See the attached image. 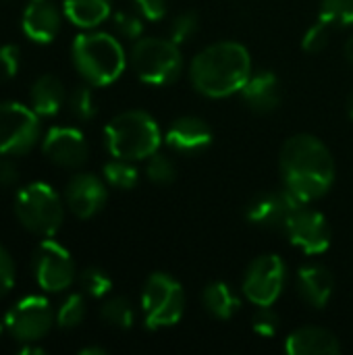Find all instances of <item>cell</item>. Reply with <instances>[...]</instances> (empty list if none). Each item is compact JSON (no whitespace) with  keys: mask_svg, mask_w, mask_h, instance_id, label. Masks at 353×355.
<instances>
[{"mask_svg":"<svg viewBox=\"0 0 353 355\" xmlns=\"http://www.w3.org/2000/svg\"><path fill=\"white\" fill-rule=\"evenodd\" d=\"M285 187L304 204L322 198L335 181V160L329 148L314 135L289 137L279 158Z\"/></svg>","mask_w":353,"mask_h":355,"instance_id":"1","label":"cell"},{"mask_svg":"<svg viewBox=\"0 0 353 355\" xmlns=\"http://www.w3.org/2000/svg\"><path fill=\"white\" fill-rule=\"evenodd\" d=\"M17 179H19L17 164L8 156L0 154V187H12Z\"/></svg>","mask_w":353,"mask_h":355,"instance_id":"38","label":"cell"},{"mask_svg":"<svg viewBox=\"0 0 353 355\" xmlns=\"http://www.w3.org/2000/svg\"><path fill=\"white\" fill-rule=\"evenodd\" d=\"M15 285V262L10 254L0 245V300L12 289Z\"/></svg>","mask_w":353,"mask_h":355,"instance_id":"36","label":"cell"},{"mask_svg":"<svg viewBox=\"0 0 353 355\" xmlns=\"http://www.w3.org/2000/svg\"><path fill=\"white\" fill-rule=\"evenodd\" d=\"M114 29L119 31V35H123L127 40H139L144 25H141V19L135 17L133 12H117L114 15Z\"/></svg>","mask_w":353,"mask_h":355,"instance_id":"35","label":"cell"},{"mask_svg":"<svg viewBox=\"0 0 353 355\" xmlns=\"http://www.w3.org/2000/svg\"><path fill=\"white\" fill-rule=\"evenodd\" d=\"M15 216L23 229L37 237H52L62 227L64 202L46 183H29L15 196Z\"/></svg>","mask_w":353,"mask_h":355,"instance_id":"5","label":"cell"},{"mask_svg":"<svg viewBox=\"0 0 353 355\" xmlns=\"http://www.w3.org/2000/svg\"><path fill=\"white\" fill-rule=\"evenodd\" d=\"M304 202L298 200L287 187L277 189V191H266L256 196L248 208H246V218L264 229H283L287 227L291 214L302 206Z\"/></svg>","mask_w":353,"mask_h":355,"instance_id":"13","label":"cell"},{"mask_svg":"<svg viewBox=\"0 0 353 355\" xmlns=\"http://www.w3.org/2000/svg\"><path fill=\"white\" fill-rule=\"evenodd\" d=\"M106 148L112 158L146 160L158 152L162 144L158 123L144 110H127L117 114L104 129Z\"/></svg>","mask_w":353,"mask_h":355,"instance_id":"4","label":"cell"},{"mask_svg":"<svg viewBox=\"0 0 353 355\" xmlns=\"http://www.w3.org/2000/svg\"><path fill=\"white\" fill-rule=\"evenodd\" d=\"M285 352L289 355H337L341 354V345L327 329L302 327L287 337Z\"/></svg>","mask_w":353,"mask_h":355,"instance_id":"19","label":"cell"},{"mask_svg":"<svg viewBox=\"0 0 353 355\" xmlns=\"http://www.w3.org/2000/svg\"><path fill=\"white\" fill-rule=\"evenodd\" d=\"M0 333H2V324H0Z\"/></svg>","mask_w":353,"mask_h":355,"instance_id":"43","label":"cell"},{"mask_svg":"<svg viewBox=\"0 0 353 355\" xmlns=\"http://www.w3.org/2000/svg\"><path fill=\"white\" fill-rule=\"evenodd\" d=\"M110 8H112L110 0H64L62 2L64 17L81 29H94L100 23H104L110 17Z\"/></svg>","mask_w":353,"mask_h":355,"instance_id":"22","label":"cell"},{"mask_svg":"<svg viewBox=\"0 0 353 355\" xmlns=\"http://www.w3.org/2000/svg\"><path fill=\"white\" fill-rule=\"evenodd\" d=\"M347 112H350V116L353 119V92L352 96H350V100H347Z\"/></svg>","mask_w":353,"mask_h":355,"instance_id":"42","label":"cell"},{"mask_svg":"<svg viewBox=\"0 0 353 355\" xmlns=\"http://www.w3.org/2000/svg\"><path fill=\"white\" fill-rule=\"evenodd\" d=\"M100 316H102V320L106 324H110L114 329H121V331L131 329L133 320H135L133 306L125 297H112V300L104 302L102 308H100Z\"/></svg>","mask_w":353,"mask_h":355,"instance_id":"25","label":"cell"},{"mask_svg":"<svg viewBox=\"0 0 353 355\" xmlns=\"http://www.w3.org/2000/svg\"><path fill=\"white\" fill-rule=\"evenodd\" d=\"M285 233L289 235L291 243L300 248L308 256H316L329 250L331 245V225L322 212L302 204L289 218Z\"/></svg>","mask_w":353,"mask_h":355,"instance_id":"12","label":"cell"},{"mask_svg":"<svg viewBox=\"0 0 353 355\" xmlns=\"http://www.w3.org/2000/svg\"><path fill=\"white\" fill-rule=\"evenodd\" d=\"M52 306L42 295H27L19 300L4 316V329L19 343H35L44 339L56 322Z\"/></svg>","mask_w":353,"mask_h":355,"instance_id":"9","label":"cell"},{"mask_svg":"<svg viewBox=\"0 0 353 355\" xmlns=\"http://www.w3.org/2000/svg\"><path fill=\"white\" fill-rule=\"evenodd\" d=\"M31 272L40 289L48 293H60L75 281V264L67 248L54 239L44 237L31 256Z\"/></svg>","mask_w":353,"mask_h":355,"instance_id":"10","label":"cell"},{"mask_svg":"<svg viewBox=\"0 0 353 355\" xmlns=\"http://www.w3.org/2000/svg\"><path fill=\"white\" fill-rule=\"evenodd\" d=\"M69 110L79 121H92L96 116V100L94 92L87 85H79L69 94Z\"/></svg>","mask_w":353,"mask_h":355,"instance_id":"29","label":"cell"},{"mask_svg":"<svg viewBox=\"0 0 353 355\" xmlns=\"http://www.w3.org/2000/svg\"><path fill=\"white\" fill-rule=\"evenodd\" d=\"M23 33L35 44H50L60 31V10L50 0H31L21 19Z\"/></svg>","mask_w":353,"mask_h":355,"instance_id":"17","label":"cell"},{"mask_svg":"<svg viewBox=\"0 0 353 355\" xmlns=\"http://www.w3.org/2000/svg\"><path fill=\"white\" fill-rule=\"evenodd\" d=\"M331 31H333V25L327 23L325 19H318V21L306 31V35H304V40H302L304 50H306V52H312V54L322 52V50L329 46V42H331Z\"/></svg>","mask_w":353,"mask_h":355,"instance_id":"31","label":"cell"},{"mask_svg":"<svg viewBox=\"0 0 353 355\" xmlns=\"http://www.w3.org/2000/svg\"><path fill=\"white\" fill-rule=\"evenodd\" d=\"M202 302H204V308L214 316V318H221V320H229L231 316H235V312L239 310L241 306V300L239 295L233 291V287L225 281H214L210 283L204 293H202Z\"/></svg>","mask_w":353,"mask_h":355,"instance_id":"23","label":"cell"},{"mask_svg":"<svg viewBox=\"0 0 353 355\" xmlns=\"http://www.w3.org/2000/svg\"><path fill=\"white\" fill-rule=\"evenodd\" d=\"M42 135L40 114L19 102H0V154L23 156Z\"/></svg>","mask_w":353,"mask_h":355,"instance_id":"8","label":"cell"},{"mask_svg":"<svg viewBox=\"0 0 353 355\" xmlns=\"http://www.w3.org/2000/svg\"><path fill=\"white\" fill-rule=\"evenodd\" d=\"M79 354L81 355H104L106 354V349H104V347H83Z\"/></svg>","mask_w":353,"mask_h":355,"instance_id":"40","label":"cell"},{"mask_svg":"<svg viewBox=\"0 0 353 355\" xmlns=\"http://www.w3.org/2000/svg\"><path fill=\"white\" fill-rule=\"evenodd\" d=\"M164 141L179 154H200L212 144V129L200 116H179L166 129Z\"/></svg>","mask_w":353,"mask_h":355,"instance_id":"16","label":"cell"},{"mask_svg":"<svg viewBox=\"0 0 353 355\" xmlns=\"http://www.w3.org/2000/svg\"><path fill=\"white\" fill-rule=\"evenodd\" d=\"M243 102L256 110V112H273L281 100H283V89L281 81L275 73L270 71H258L252 73L246 85L241 87Z\"/></svg>","mask_w":353,"mask_h":355,"instance_id":"18","label":"cell"},{"mask_svg":"<svg viewBox=\"0 0 353 355\" xmlns=\"http://www.w3.org/2000/svg\"><path fill=\"white\" fill-rule=\"evenodd\" d=\"M196 31H198V17L193 12H181L179 17H175L173 25H171V40L175 44H183Z\"/></svg>","mask_w":353,"mask_h":355,"instance_id":"34","label":"cell"},{"mask_svg":"<svg viewBox=\"0 0 353 355\" xmlns=\"http://www.w3.org/2000/svg\"><path fill=\"white\" fill-rule=\"evenodd\" d=\"M64 100V85L56 75H40L29 89V104L40 116H54Z\"/></svg>","mask_w":353,"mask_h":355,"instance_id":"21","label":"cell"},{"mask_svg":"<svg viewBox=\"0 0 353 355\" xmlns=\"http://www.w3.org/2000/svg\"><path fill=\"white\" fill-rule=\"evenodd\" d=\"M137 168L133 166V160L125 158H112L104 164V181L117 189H133L137 185Z\"/></svg>","mask_w":353,"mask_h":355,"instance_id":"24","label":"cell"},{"mask_svg":"<svg viewBox=\"0 0 353 355\" xmlns=\"http://www.w3.org/2000/svg\"><path fill=\"white\" fill-rule=\"evenodd\" d=\"M141 310L146 327L152 331L177 324L185 310L183 287L164 272L150 275L141 291Z\"/></svg>","mask_w":353,"mask_h":355,"instance_id":"7","label":"cell"},{"mask_svg":"<svg viewBox=\"0 0 353 355\" xmlns=\"http://www.w3.org/2000/svg\"><path fill=\"white\" fill-rule=\"evenodd\" d=\"M345 56H347V60L353 64V35L347 40V44H345Z\"/></svg>","mask_w":353,"mask_h":355,"instance_id":"41","label":"cell"},{"mask_svg":"<svg viewBox=\"0 0 353 355\" xmlns=\"http://www.w3.org/2000/svg\"><path fill=\"white\" fill-rule=\"evenodd\" d=\"M252 327L262 337H275L281 329V318L270 306H264V308H258V312L254 314Z\"/></svg>","mask_w":353,"mask_h":355,"instance_id":"32","label":"cell"},{"mask_svg":"<svg viewBox=\"0 0 353 355\" xmlns=\"http://www.w3.org/2000/svg\"><path fill=\"white\" fill-rule=\"evenodd\" d=\"M135 75L150 85H169L183 71L179 44L162 37H139L129 54Z\"/></svg>","mask_w":353,"mask_h":355,"instance_id":"6","label":"cell"},{"mask_svg":"<svg viewBox=\"0 0 353 355\" xmlns=\"http://www.w3.org/2000/svg\"><path fill=\"white\" fill-rule=\"evenodd\" d=\"M44 156L62 168H79L85 164L89 148L79 129L73 127H50L42 139Z\"/></svg>","mask_w":353,"mask_h":355,"instance_id":"14","label":"cell"},{"mask_svg":"<svg viewBox=\"0 0 353 355\" xmlns=\"http://www.w3.org/2000/svg\"><path fill=\"white\" fill-rule=\"evenodd\" d=\"M79 287L83 289L85 295H89L94 300H100L112 289V279L102 268L89 266V268L79 272Z\"/></svg>","mask_w":353,"mask_h":355,"instance_id":"27","label":"cell"},{"mask_svg":"<svg viewBox=\"0 0 353 355\" xmlns=\"http://www.w3.org/2000/svg\"><path fill=\"white\" fill-rule=\"evenodd\" d=\"M320 19H325L333 27L353 25V0H322Z\"/></svg>","mask_w":353,"mask_h":355,"instance_id":"30","label":"cell"},{"mask_svg":"<svg viewBox=\"0 0 353 355\" xmlns=\"http://www.w3.org/2000/svg\"><path fill=\"white\" fill-rule=\"evenodd\" d=\"M19 354H23V355H31V354L44 355V354H46V352H44L42 347H33L31 343H23V347L19 349Z\"/></svg>","mask_w":353,"mask_h":355,"instance_id":"39","label":"cell"},{"mask_svg":"<svg viewBox=\"0 0 353 355\" xmlns=\"http://www.w3.org/2000/svg\"><path fill=\"white\" fill-rule=\"evenodd\" d=\"M137 12L148 21H160L166 15V0H133Z\"/></svg>","mask_w":353,"mask_h":355,"instance_id":"37","label":"cell"},{"mask_svg":"<svg viewBox=\"0 0 353 355\" xmlns=\"http://www.w3.org/2000/svg\"><path fill=\"white\" fill-rule=\"evenodd\" d=\"M285 272H287V268H285V262L281 260V256H277V254L258 256L250 264V268L243 277V283H241V291H243L246 300L258 308L273 306L283 293L285 277H287Z\"/></svg>","mask_w":353,"mask_h":355,"instance_id":"11","label":"cell"},{"mask_svg":"<svg viewBox=\"0 0 353 355\" xmlns=\"http://www.w3.org/2000/svg\"><path fill=\"white\" fill-rule=\"evenodd\" d=\"M56 324L60 327V329H75V327H79L81 322H83V318H85V300H83V295H79V293H73V295H69L62 304H60V308L56 310Z\"/></svg>","mask_w":353,"mask_h":355,"instance_id":"26","label":"cell"},{"mask_svg":"<svg viewBox=\"0 0 353 355\" xmlns=\"http://www.w3.org/2000/svg\"><path fill=\"white\" fill-rule=\"evenodd\" d=\"M71 58L77 73L96 87L117 81L127 64L121 42L104 31H85L77 35L71 48Z\"/></svg>","mask_w":353,"mask_h":355,"instance_id":"3","label":"cell"},{"mask_svg":"<svg viewBox=\"0 0 353 355\" xmlns=\"http://www.w3.org/2000/svg\"><path fill=\"white\" fill-rule=\"evenodd\" d=\"M298 289L306 304L312 308H325L333 295L335 279L329 272V268L320 264H308L298 270Z\"/></svg>","mask_w":353,"mask_h":355,"instance_id":"20","label":"cell"},{"mask_svg":"<svg viewBox=\"0 0 353 355\" xmlns=\"http://www.w3.org/2000/svg\"><path fill=\"white\" fill-rule=\"evenodd\" d=\"M108 200L106 183L92 173H77L64 187V206L77 218L96 216Z\"/></svg>","mask_w":353,"mask_h":355,"instance_id":"15","label":"cell"},{"mask_svg":"<svg viewBox=\"0 0 353 355\" xmlns=\"http://www.w3.org/2000/svg\"><path fill=\"white\" fill-rule=\"evenodd\" d=\"M146 177L156 185H169L177 177L175 162L169 156H164L160 152H154L152 156L146 158Z\"/></svg>","mask_w":353,"mask_h":355,"instance_id":"28","label":"cell"},{"mask_svg":"<svg viewBox=\"0 0 353 355\" xmlns=\"http://www.w3.org/2000/svg\"><path fill=\"white\" fill-rule=\"evenodd\" d=\"M21 64V52L15 44L0 46V83L12 79Z\"/></svg>","mask_w":353,"mask_h":355,"instance_id":"33","label":"cell"},{"mask_svg":"<svg viewBox=\"0 0 353 355\" xmlns=\"http://www.w3.org/2000/svg\"><path fill=\"white\" fill-rule=\"evenodd\" d=\"M250 75V52L237 42H216L198 52L189 64L191 85L208 98H227L241 92Z\"/></svg>","mask_w":353,"mask_h":355,"instance_id":"2","label":"cell"}]
</instances>
